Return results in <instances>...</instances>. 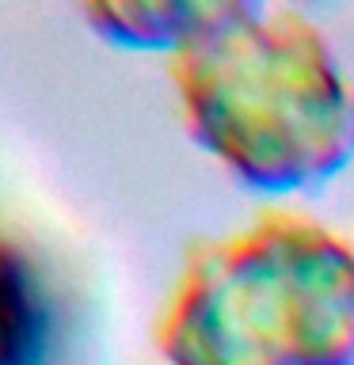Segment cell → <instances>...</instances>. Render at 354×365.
I'll return each mask as SVG.
<instances>
[{
	"mask_svg": "<svg viewBox=\"0 0 354 365\" xmlns=\"http://www.w3.org/2000/svg\"><path fill=\"white\" fill-rule=\"evenodd\" d=\"M156 342L171 365H354V255L282 217L202 247Z\"/></svg>",
	"mask_w": 354,
	"mask_h": 365,
	"instance_id": "2",
	"label": "cell"
},
{
	"mask_svg": "<svg viewBox=\"0 0 354 365\" xmlns=\"http://www.w3.org/2000/svg\"><path fill=\"white\" fill-rule=\"evenodd\" d=\"M171 76L187 130L256 187H308L354 156V96L297 16L228 4Z\"/></svg>",
	"mask_w": 354,
	"mask_h": 365,
	"instance_id": "1",
	"label": "cell"
},
{
	"mask_svg": "<svg viewBox=\"0 0 354 365\" xmlns=\"http://www.w3.org/2000/svg\"><path fill=\"white\" fill-rule=\"evenodd\" d=\"M228 4H88L84 19L96 34L137 46V50H160V46H191L225 16Z\"/></svg>",
	"mask_w": 354,
	"mask_h": 365,
	"instance_id": "4",
	"label": "cell"
},
{
	"mask_svg": "<svg viewBox=\"0 0 354 365\" xmlns=\"http://www.w3.org/2000/svg\"><path fill=\"white\" fill-rule=\"evenodd\" d=\"M61 316L31 251L0 232V365H54Z\"/></svg>",
	"mask_w": 354,
	"mask_h": 365,
	"instance_id": "3",
	"label": "cell"
}]
</instances>
